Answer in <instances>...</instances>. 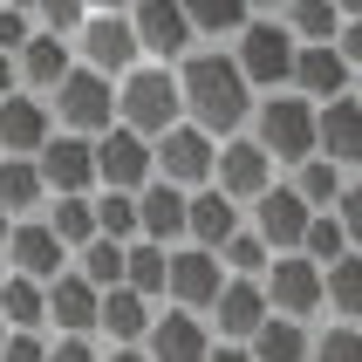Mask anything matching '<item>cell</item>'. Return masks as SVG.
Masks as SVG:
<instances>
[{
    "label": "cell",
    "instance_id": "8d00e7d4",
    "mask_svg": "<svg viewBox=\"0 0 362 362\" xmlns=\"http://www.w3.org/2000/svg\"><path fill=\"white\" fill-rule=\"evenodd\" d=\"M48 362H103V349L89 342V335H55V342H48Z\"/></svg>",
    "mask_w": 362,
    "mask_h": 362
},
{
    "label": "cell",
    "instance_id": "7c38bea8",
    "mask_svg": "<svg viewBox=\"0 0 362 362\" xmlns=\"http://www.w3.org/2000/svg\"><path fill=\"white\" fill-rule=\"evenodd\" d=\"M89 158H96V192L137 199L144 185H151V144L130 137V130H103V137L89 144Z\"/></svg>",
    "mask_w": 362,
    "mask_h": 362
},
{
    "label": "cell",
    "instance_id": "603a6c76",
    "mask_svg": "<svg viewBox=\"0 0 362 362\" xmlns=\"http://www.w3.org/2000/svg\"><path fill=\"white\" fill-rule=\"evenodd\" d=\"M76 69V55H69V41H48V35H28L21 41V55H14V82H21V96H55L62 76Z\"/></svg>",
    "mask_w": 362,
    "mask_h": 362
},
{
    "label": "cell",
    "instance_id": "44dd1931",
    "mask_svg": "<svg viewBox=\"0 0 362 362\" xmlns=\"http://www.w3.org/2000/svg\"><path fill=\"white\" fill-rule=\"evenodd\" d=\"M185 199H192V192H171V185L151 178L137 192V240L144 246H164V253L185 246Z\"/></svg>",
    "mask_w": 362,
    "mask_h": 362
},
{
    "label": "cell",
    "instance_id": "1f68e13d",
    "mask_svg": "<svg viewBox=\"0 0 362 362\" xmlns=\"http://www.w3.org/2000/svg\"><path fill=\"white\" fill-rule=\"evenodd\" d=\"M89 226H96V240L130 246L137 240V199H123V192H89Z\"/></svg>",
    "mask_w": 362,
    "mask_h": 362
},
{
    "label": "cell",
    "instance_id": "8fae6325",
    "mask_svg": "<svg viewBox=\"0 0 362 362\" xmlns=\"http://www.w3.org/2000/svg\"><path fill=\"white\" fill-rule=\"evenodd\" d=\"M274 185H281V178H274V164H267V151L246 137V130L219 144V158H212V192H219V199H233L246 212V205L260 199V192H274Z\"/></svg>",
    "mask_w": 362,
    "mask_h": 362
},
{
    "label": "cell",
    "instance_id": "7a4b0ae2",
    "mask_svg": "<svg viewBox=\"0 0 362 362\" xmlns=\"http://www.w3.org/2000/svg\"><path fill=\"white\" fill-rule=\"evenodd\" d=\"M171 123H185V117H178V76H171V69L137 62L130 76H117V130L158 144Z\"/></svg>",
    "mask_w": 362,
    "mask_h": 362
},
{
    "label": "cell",
    "instance_id": "9a60e30c",
    "mask_svg": "<svg viewBox=\"0 0 362 362\" xmlns=\"http://www.w3.org/2000/svg\"><path fill=\"white\" fill-rule=\"evenodd\" d=\"M287 96H301L308 110H322V103H335V96H356V69H349L335 48H294Z\"/></svg>",
    "mask_w": 362,
    "mask_h": 362
},
{
    "label": "cell",
    "instance_id": "d6986e66",
    "mask_svg": "<svg viewBox=\"0 0 362 362\" xmlns=\"http://www.w3.org/2000/svg\"><path fill=\"white\" fill-rule=\"evenodd\" d=\"M55 137V117L41 96H0V158H35L41 144Z\"/></svg>",
    "mask_w": 362,
    "mask_h": 362
},
{
    "label": "cell",
    "instance_id": "e0dca14e",
    "mask_svg": "<svg viewBox=\"0 0 362 362\" xmlns=\"http://www.w3.org/2000/svg\"><path fill=\"white\" fill-rule=\"evenodd\" d=\"M308 219H315V212H308L287 185H274V192H260V199H253V226H246V233H253L267 253H294V246H301V233H308Z\"/></svg>",
    "mask_w": 362,
    "mask_h": 362
},
{
    "label": "cell",
    "instance_id": "8992f818",
    "mask_svg": "<svg viewBox=\"0 0 362 362\" xmlns=\"http://www.w3.org/2000/svg\"><path fill=\"white\" fill-rule=\"evenodd\" d=\"M69 55L82 62V69H96V76H130L137 69V41H130V14L123 7H89L82 14V28H76V48Z\"/></svg>",
    "mask_w": 362,
    "mask_h": 362
},
{
    "label": "cell",
    "instance_id": "f35d334b",
    "mask_svg": "<svg viewBox=\"0 0 362 362\" xmlns=\"http://www.w3.org/2000/svg\"><path fill=\"white\" fill-rule=\"evenodd\" d=\"M205 362H246V349H226V342H212V356Z\"/></svg>",
    "mask_w": 362,
    "mask_h": 362
},
{
    "label": "cell",
    "instance_id": "5b68a950",
    "mask_svg": "<svg viewBox=\"0 0 362 362\" xmlns=\"http://www.w3.org/2000/svg\"><path fill=\"white\" fill-rule=\"evenodd\" d=\"M233 55V69H240V82L253 89V96H281L287 89V76H294V41H287V28L274 14H246V28H240V41L226 48Z\"/></svg>",
    "mask_w": 362,
    "mask_h": 362
},
{
    "label": "cell",
    "instance_id": "52a82bcc",
    "mask_svg": "<svg viewBox=\"0 0 362 362\" xmlns=\"http://www.w3.org/2000/svg\"><path fill=\"white\" fill-rule=\"evenodd\" d=\"M212 158H219L212 137H199L192 123H171V130L151 144V178L171 185V192H205V185H212Z\"/></svg>",
    "mask_w": 362,
    "mask_h": 362
},
{
    "label": "cell",
    "instance_id": "4316f807",
    "mask_svg": "<svg viewBox=\"0 0 362 362\" xmlns=\"http://www.w3.org/2000/svg\"><path fill=\"white\" fill-rule=\"evenodd\" d=\"M164 267H171L164 246H144V240L123 246V287H130L137 301H151V308H164Z\"/></svg>",
    "mask_w": 362,
    "mask_h": 362
},
{
    "label": "cell",
    "instance_id": "9c48e42d",
    "mask_svg": "<svg viewBox=\"0 0 362 362\" xmlns=\"http://www.w3.org/2000/svg\"><path fill=\"white\" fill-rule=\"evenodd\" d=\"M130 14V41H137V62L151 69H178L192 55V28H185V7L171 0H144V7H123Z\"/></svg>",
    "mask_w": 362,
    "mask_h": 362
},
{
    "label": "cell",
    "instance_id": "d590c367",
    "mask_svg": "<svg viewBox=\"0 0 362 362\" xmlns=\"http://www.w3.org/2000/svg\"><path fill=\"white\" fill-rule=\"evenodd\" d=\"M35 35V21H28V7H0V55H21V41Z\"/></svg>",
    "mask_w": 362,
    "mask_h": 362
},
{
    "label": "cell",
    "instance_id": "4fadbf2b",
    "mask_svg": "<svg viewBox=\"0 0 362 362\" xmlns=\"http://www.w3.org/2000/svg\"><path fill=\"white\" fill-rule=\"evenodd\" d=\"M35 171H41V192H48V199H89V192H96V158H89V144L62 137V130L35 151Z\"/></svg>",
    "mask_w": 362,
    "mask_h": 362
},
{
    "label": "cell",
    "instance_id": "d4e9b609",
    "mask_svg": "<svg viewBox=\"0 0 362 362\" xmlns=\"http://www.w3.org/2000/svg\"><path fill=\"white\" fill-rule=\"evenodd\" d=\"M349 185H356V171H335L328 158H308L294 164V178H287V192L308 205V212H335V199H342Z\"/></svg>",
    "mask_w": 362,
    "mask_h": 362
},
{
    "label": "cell",
    "instance_id": "b9f144b4",
    "mask_svg": "<svg viewBox=\"0 0 362 362\" xmlns=\"http://www.w3.org/2000/svg\"><path fill=\"white\" fill-rule=\"evenodd\" d=\"M0 342H7V328H0Z\"/></svg>",
    "mask_w": 362,
    "mask_h": 362
},
{
    "label": "cell",
    "instance_id": "cb8c5ba5",
    "mask_svg": "<svg viewBox=\"0 0 362 362\" xmlns=\"http://www.w3.org/2000/svg\"><path fill=\"white\" fill-rule=\"evenodd\" d=\"M151 315H158V308L137 301L130 287H110V294L96 301V335H110L117 349H137V342H144V328H151Z\"/></svg>",
    "mask_w": 362,
    "mask_h": 362
},
{
    "label": "cell",
    "instance_id": "6da1fadb",
    "mask_svg": "<svg viewBox=\"0 0 362 362\" xmlns=\"http://www.w3.org/2000/svg\"><path fill=\"white\" fill-rule=\"evenodd\" d=\"M171 76H178V117L192 123L199 137L226 144V137L246 130V117H253V89L240 82V69H233L226 48H192Z\"/></svg>",
    "mask_w": 362,
    "mask_h": 362
},
{
    "label": "cell",
    "instance_id": "ba28073f",
    "mask_svg": "<svg viewBox=\"0 0 362 362\" xmlns=\"http://www.w3.org/2000/svg\"><path fill=\"white\" fill-rule=\"evenodd\" d=\"M260 294H267V315L308 328L322 315V267H308L301 253H274V267L260 274Z\"/></svg>",
    "mask_w": 362,
    "mask_h": 362
},
{
    "label": "cell",
    "instance_id": "30bf717a",
    "mask_svg": "<svg viewBox=\"0 0 362 362\" xmlns=\"http://www.w3.org/2000/svg\"><path fill=\"white\" fill-rule=\"evenodd\" d=\"M226 287V267L212 260V253H199V246H171V267H164V308H178V315H212V301H219Z\"/></svg>",
    "mask_w": 362,
    "mask_h": 362
},
{
    "label": "cell",
    "instance_id": "ab89813d",
    "mask_svg": "<svg viewBox=\"0 0 362 362\" xmlns=\"http://www.w3.org/2000/svg\"><path fill=\"white\" fill-rule=\"evenodd\" d=\"M103 362H144V349H103Z\"/></svg>",
    "mask_w": 362,
    "mask_h": 362
},
{
    "label": "cell",
    "instance_id": "836d02e7",
    "mask_svg": "<svg viewBox=\"0 0 362 362\" xmlns=\"http://www.w3.org/2000/svg\"><path fill=\"white\" fill-rule=\"evenodd\" d=\"M41 226H48L69 253L96 240V226H89V199H48V219H41Z\"/></svg>",
    "mask_w": 362,
    "mask_h": 362
},
{
    "label": "cell",
    "instance_id": "f1b7e54d",
    "mask_svg": "<svg viewBox=\"0 0 362 362\" xmlns=\"http://www.w3.org/2000/svg\"><path fill=\"white\" fill-rule=\"evenodd\" d=\"M0 328L7 335H41L48 328V308H41V287L35 281H0Z\"/></svg>",
    "mask_w": 362,
    "mask_h": 362
},
{
    "label": "cell",
    "instance_id": "60d3db41",
    "mask_svg": "<svg viewBox=\"0 0 362 362\" xmlns=\"http://www.w3.org/2000/svg\"><path fill=\"white\" fill-rule=\"evenodd\" d=\"M0 281H7V267H0Z\"/></svg>",
    "mask_w": 362,
    "mask_h": 362
},
{
    "label": "cell",
    "instance_id": "7402d4cb",
    "mask_svg": "<svg viewBox=\"0 0 362 362\" xmlns=\"http://www.w3.org/2000/svg\"><path fill=\"white\" fill-rule=\"evenodd\" d=\"M96 287L89 281H76V274H62V281H48L41 287V308H48V328L55 335H89L96 342Z\"/></svg>",
    "mask_w": 362,
    "mask_h": 362
},
{
    "label": "cell",
    "instance_id": "5bb4252c",
    "mask_svg": "<svg viewBox=\"0 0 362 362\" xmlns=\"http://www.w3.org/2000/svg\"><path fill=\"white\" fill-rule=\"evenodd\" d=\"M144 362H205L212 356V328L199 315H178V308H158L151 328H144Z\"/></svg>",
    "mask_w": 362,
    "mask_h": 362
},
{
    "label": "cell",
    "instance_id": "ac0fdd59",
    "mask_svg": "<svg viewBox=\"0 0 362 362\" xmlns=\"http://www.w3.org/2000/svg\"><path fill=\"white\" fill-rule=\"evenodd\" d=\"M260 322H267V294H260V281H226V287H219V301H212V315H205V328H219V342H226V349H246Z\"/></svg>",
    "mask_w": 362,
    "mask_h": 362
},
{
    "label": "cell",
    "instance_id": "2e32d148",
    "mask_svg": "<svg viewBox=\"0 0 362 362\" xmlns=\"http://www.w3.org/2000/svg\"><path fill=\"white\" fill-rule=\"evenodd\" d=\"M315 158H328L335 171L362 164V103L356 96H335L315 110Z\"/></svg>",
    "mask_w": 362,
    "mask_h": 362
},
{
    "label": "cell",
    "instance_id": "484cf974",
    "mask_svg": "<svg viewBox=\"0 0 362 362\" xmlns=\"http://www.w3.org/2000/svg\"><path fill=\"white\" fill-rule=\"evenodd\" d=\"M322 315H335V322L362 315V253H342L335 267H322Z\"/></svg>",
    "mask_w": 362,
    "mask_h": 362
},
{
    "label": "cell",
    "instance_id": "ffe728a7",
    "mask_svg": "<svg viewBox=\"0 0 362 362\" xmlns=\"http://www.w3.org/2000/svg\"><path fill=\"white\" fill-rule=\"evenodd\" d=\"M240 226H246V212H240L233 199H219L212 185L185 199V246H199V253H219V246L233 240Z\"/></svg>",
    "mask_w": 362,
    "mask_h": 362
},
{
    "label": "cell",
    "instance_id": "277c9868",
    "mask_svg": "<svg viewBox=\"0 0 362 362\" xmlns=\"http://www.w3.org/2000/svg\"><path fill=\"white\" fill-rule=\"evenodd\" d=\"M246 123H253L246 137L267 151V164H274V171H281V164L294 171V164L315 158V110H308L301 96H287V89H281V96H260Z\"/></svg>",
    "mask_w": 362,
    "mask_h": 362
},
{
    "label": "cell",
    "instance_id": "74e56055",
    "mask_svg": "<svg viewBox=\"0 0 362 362\" xmlns=\"http://www.w3.org/2000/svg\"><path fill=\"white\" fill-rule=\"evenodd\" d=\"M21 82H14V55H0V96H14Z\"/></svg>",
    "mask_w": 362,
    "mask_h": 362
},
{
    "label": "cell",
    "instance_id": "3957f363",
    "mask_svg": "<svg viewBox=\"0 0 362 362\" xmlns=\"http://www.w3.org/2000/svg\"><path fill=\"white\" fill-rule=\"evenodd\" d=\"M48 117H55V130H62V137L96 144L103 130H117V82L76 62V69L62 76V89L48 96Z\"/></svg>",
    "mask_w": 362,
    "mask_h": 362
},
{
    "label": "cell",
    "instance_id": "e575fe53",
    "mask_svg": "<svg viewBox=\"0 0 362 362\" xmlns=\"http://www.w3.org/2000/svg\"><path fill=\"white\" fill-rule=\"evenodd\" d=\"M308 362H362V328L328 322L322 335H308Z\"/></svg>",
    "mask_w": 362,
    "mask_h": 362
},
{
    "label": "cell",
    "instance_id": "83f0119b",
    "mask_svg": "<svg viewBox=\"0 0 362 362\" xmlns=\"http://www.w3.org/2000/svg\"><path fill=\"white\" fill-rule=\"evenodd\" d=\"M246 362H308V328L267 315V322L253 328V342H246Z\"/></svg>",
    "mask_w": 362,
    "mask_h": 362
},
{
    "label": "cell",
    "instance_id": "d6a6232c",
    "mask_svg": "<svg viewBox=\"0 0 362 362\" xmlns=\"http://www.w3.org/2000/svg\"><path fill=\"white\" fill-rule=\"evenodd\" d=\"M294 253H301L308 267H335V260H342V253H356V246H349V233H342V226H335V212H315Z\"/></svg>",
    "mask_w": 362,
    "mask_h": 362
},
{
    "label": "cell",
    "instance_id": "f546056e",
    "mask_svg": "<svg viewBox=\"0 0 362 362\" xmlns=\"http://www.w3.org/2000/svg\"><path fill=\"white\" fill-rule=\"evenodd\" d=\"M41 199H48V192H41L35 158H0V212H7V219H28Z\"/></svg>",
    "mask_w": 362,
    "mask_h": 362
},
{
    "label": "cell",
    "instance_id": "4dcf8cb0",
    "mask_svg": "<svg viewBox=\"0 0 362 362\" xmlns=\"http://www.w3.org/2000/svg\"><path fill=\"white\" fill-rule=\"evenodd\" d=\"M69 274H76V281H89L96 294H110V287H123V246H117V240L76 246V253H69Z\"/></svg>",
    "mask_w": 362,
    "mask_h": 362
}]
</instances>
